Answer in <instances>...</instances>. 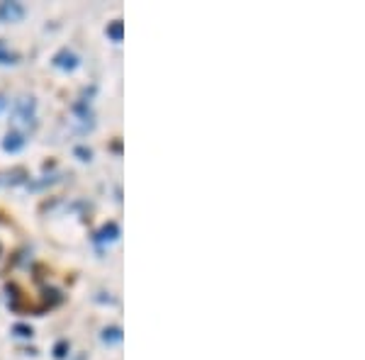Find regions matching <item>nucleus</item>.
Returning <instances> with one entry per match:
<instances>
[{
  "label": "nucleus",
  "instance_id": "nucleus-7",
  "mask_svg": "<svg viewBox=\"0 0 365 360\" xmlns=\"http://www.w3.org/2000/svg\"><path fill=\"white\" fill-rule=\"evenodd\" d=\"M105 32H108V37L113 39V42H122V34H125V25H122V20H115V22H110Z\"/></svg>",
  "mask_w": 365,
  "mask_h": 360
},
{
  "label": "nucleus",
  "instance_id": "nucleus-14",
  "mask_svg": "<svg viewBox=\"0 0 365 360\" xmlns=\"http://www.w3.org/2000/svg\"><path fill=\"white\" fill-rule=\"evenodd\" d=\"M81 360H83V358H81Z\"/></svg>",
  "mask_w": 365,
  "mask_h": 360
},
{
  "label": "nucleus",
  "instance_id": "nucleus-5",
  "mask_svg": "<svg viewBox=\"0 0 365 360\" xmlns=\"http://www.w3.org/2000/svg\"><path fill=\"white\" fill-rule=\"evenodd\" d=\"M25 146V137H22L20 132H10V134H5V139H3V149L5 151H10V153H17Z\"/></svg>",
  "mask_w": 365,
  "mask_h": 360
},
{
  "label": "nucleus",
  "instance_id": "nucleus-1",
  "mask_svg": "<svg viewBox=\"0 0 365 360\" xmlns=\"http://www.w3.org/2000/svg\"><path fill=\"white\" fill-rule=\"evenodd\" d=\"M25 15V8L20 3H0V22H17Z\"/></svg>",
  "mask_w": 365,
  "mask_h": 360
},
{
  "label": "nucleus",
  "instance_id": "nucleus-10",
  "mask_svg": "<svg viewBox=\"0 0 365 360\" xmlns=\"http://www.w3.org/2000/svg\"><path fill=\"white\" fill-rule=\"evenodd\" d=\"M68 341H58V344H56V348H54V356L56 358H66L68 356Z\"/></svg>",
  "mask_w": 365,
  "mask_h": 360
},
{
  "label": "nucleus",
  "instance_id": "nucleus-2",
  "mask_svg": "<svg viewBox=\"0 0 365 360\" xmlns=\"http://www.w3.org/2000/svg\"><path fill=\"white\" fill-rule=\"evenodd\" d=\"M54 66L61 68V71H73L76 66H78V56H76L73 51H68V49H61L54 56Z\"/></svg>",
  "mask_w": 365,
  "mask_h": 360
},
{
  "label": "nucleus",
  "instance_id": "nucleus-8",
  "mask_svg": "<svg viewBox=\"0 0 365 360\" xmlns=\"http://www.w3.org/2000/svg\"><path fill=\"white\" fill-rule=\"evenodd\" d=\"M103 341H105V344H120V341H122V329L120 326L103 329Z\"/></svg>",
  "mask_w": 365,
  "mask_h": 360
},
{
  "label": "nucleus",
  "instance_id": "nucleus-3",
  "mask_svg": "<svg viewBox=\"0 0 365 360\" xmlns=\"http://www.w3.org/2000/svg\"><path fill=\"white\" fill-rule=\"evenodd\" d=\"M27 180V170L25 168H10L5 173H0V185H20Z\"/></svg>",
  "mask_w": 365,
  "mask_h": 360
},
{
  "label": "nucleus",
  "instance_id": "nucleus-11",
  "mask_svg": "<svg viewBox=\"0 0 365 360\" xmlns=\"http://www.w3.org/2000/svg\"><path fill=\"white\" fill-rule=\"evenodd\" d=\"M13 331H15L17 336H20V339H29V336H32V329L25 326V324H15Z\"/></svg>",
  "mask_w": 365,
  "mask_h": 360
},
{
  "label": "nucleus",
  "instance_id": "nucleus-13",
  "mask_svg": "<svg viewBox=\"0 0 365 360\" xmlns=\"http://www.w3.org/2000/svg\"><path fill=\"white\" fill-rule=\"evenodd\" d=\"M5 108V96H0V110Z\"/></svg>",
  "mask_w": 365,
  "mask_h": 360
},
{
  "label": "nucleus",
  "instance_id": "nucleus-9",
  "mask_svg": "<svg viewBox=\"0 0 365 360\" xmlns=\"http://www.w3.org/2000/svg\"><path fill=\"white\" fill-rule=\"evenodd\" d=\"M17 61H20V56L15 51H10V46L0 42V63H17Z\"/></svg>",
  "mask_w": 365,
  "mask_h": 360
},
{
  "label": "nucleus",
  "instance_id": "nucleus-4",
  "mask_svg": "<svg viewBox=\"0 0 365 360\" xmlns=\"http://www.w3.org/2000/svg\"><path fill=\"white\" fill-rule=\"evenodd\" d=\"M34 108H37V103H34V98H20V100H17V103H15V112H17V115H20L22 117V120H32V117H34Z\"/></svg>",
  "mask_w": 365,
  "mask_h": 360
},
{
  "label": "nucleus",
  "instance_id": "nucleus-12",
  "mask_svg": "<svg viewBox=\"0 0 365 360\" xmlns=\"http://www.w3.org/2000/svg\"><path fill=\"white\" fill-rule=\"evenodd\" d=\"M76 153H78V156H83V158H81V161H91V156H93V153H91V149H76Z\"/></svg>",
  "mask_w": 365,
  "mask_h": 360
},
{
  "label": "nucleus",
  "instance_id": "nucleus-6",
  "mask_svg": "<svg viewBox=\"0 0 365 360\" xmlns=\"http://www.w3.org/2000/svg\"><path fill=\"white\" fill-rule=\"evenodd\" d=\"M117 236H120V227H117L115 222H110V224H105V227L100 229V234H98V244H105V241H115Z\"/></svg>",
  "mask_w": 365,
  "mask_h": 360
}]
</instances>
